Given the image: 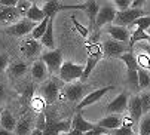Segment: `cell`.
Segmentation results:
<instances>
[{
    "label": "cell",
    "mask_w": 150,
    "mask_h": 135,
    "mask_svg": "<svg viewBox=\"0 0 150 135\" xmlns=\"http://www.w3.org/2000/svg\"><path fill=\"white\" fill-rule=\"evenodd\" d=\"M25 18L28 21H31V22H42V21L45 19V15H43V12H42L40 8H37L36 3H33L31 8H30V11L27 12Z\"/></svg>",
    "instance_id": "4316f807"
},
{
    "label": "cell",
    "mask_w": 150,
    "mask_h": 135,
    "mask_svg": "<svg viewBox=\"0 0 150 135\" xmlns=\"http://www.w3.org/2000/svg\"><path fill=\"white\" fill-rule=\"evenodd\" d=\"M147 34H149V37H150V28H147Z\"/></svg>",
    "instance_id": "681fc988"
},
{
    "label": "cell",
    "mask_w": 150,
    "mask_h": 135,
    "mask_svg": "<svg viewBox=\"0 0 150 135\" xmlns=\"http://www.w3.org/2000/svg\"><path fill=\"white\" fill-rule=\"evenodd\" d=\"M103 135H107V134H103Z\"/></svg>",
    "instance_id": "f907efd6"
},
{
    "label": "cell",
    "mask_w": 150,
    "mask_h": 135,
    "mask_svg": "<svg viewBox=\"0 0 150 135\" xmlns=\"http://www.w3.org/2000/svg\"><path fill=\"white\" fill-rule=\"evenodd\" d=\"M107 135H135V132L132 131V128H128V126H120L117 129L109 131Z\"/></svg>",
    "instance_id": "d590c367"
},
{
    "label": "cell",
    "mask_w": 150,
    "mask_h": 135,
    "mask_svg": "<svg viewBox=\"0 0 150 135\" xmlns=\"http://www.w3.org/2000/svg\"><path fill=\"white\" fill-rule=\"evenodd\" d=\"M109 131H105V129H103V128H98L97 125H95V128L94 129H91V131H88V132H85L83 135H103V134H107Z\"/></svg>",
    "instance_id": "b9f144b4"
},
{
    "label": "cell",
    "mask_w": 150,
    "mask_h": 135,
    "mask_svg": "<svg viewBox=\"0 0 150 135\" xmlns=\"http://www.w3.org/2000/svg\"><path fill=\"white\" fill-rule=\"evenodd\" d=\"M143 49L146 51V55H147V57H149V59H150V45H144Z\"/></svg>",
    "instance_id": "bcb514c9"
},
{
    "label": "cell",
    "mask_w": 150,
    "mask_h": 135,
    "mask_svg": "<svg viewBox=\"0 0 150 135\" xmlns=\"http://www.w3.org/2000/svg\"><path fill=\"white\" fill-rule=\"evenodd\" d=\"M105 33L112 37V40H116V42H120V43H126L129 40V36H131L126 27H119V25H115V24L107 25Z\"/></svg>",
    "instance_id": "30bf717a"
},
{
    "label": "cell",
    "mask_w": 150,
    "mask_h": 135,
    "mask_svg": "<svg viewBox=\"0 0 150 135\" xmlns=\"http://www.w3.org/2000/svg\"><path fill=\"white\" fill-rule=\"evenodd\" d=\"M128 111L132 123H137L141 120L143 116V110H141V101H140V95H132L131 98H128Z\"/></svg>",
    "instance_id": "8fae6325"
},
{
    "label": "cell",
    "mask_w": 150,
    "mask_h": 135,
    "mask_svg": "<svg viewBox=\"0 0 150 135\" xmlns=\"http://www.w3.org/2000/svg\"><path fill=\"white\" fill-rule=\"evenodd\" d=\"M131 33L132 34L129 36V40H128V48H129V49H132L134 45L138 43V42H150L149 34L144 30H141V28H134Z\"/></svg>",
    "instance_id": "603a6c76"
},
{
    "label": "cell",
    "mask_w": 150,
    "mask_h": 135,
    "mask_svg": "<svg viewBox=\"0 0 150 135\" xmlns=\"http://www.w3.org/2000/svg\"><path fill=\"white\" fill-rule=\"evenodd\" d=\"M94 128H95V123L88 122L80 113L74 115V117L71 119V129L79 131V132H82V134L88 132V131H91V129H94Z\"/></svg>",
    "instance_id": "e0dca14e"
},
{
    "label": "cell",
    "mask_w": 150,
    "mask_h": 135,
    "mask_svg": "<svg viewBox=\"0 0 150 135\" xmlns=\"http://www.w3.org/2000/svg\"><path fill=\"white\" fill-rule=\"evenodd\" d=\"M140 101H141L143 113H149L150 111V92H144L143 95H140Z\"/></svg>",
    "instance_id": "8d00e7d4"
},
{
    "label": "cell",
    "mask_w": 150,
    "mask_h": 135,
    "mask_svg": "<svg viewBox=\"0 0 150 135\" xmlns=\"http://www.w3.org/2000/svg\"><path fill=\"white\" fill-rule=\"evenodd\" d=\"M137 76H138V88H147L150 85V71H146L140 67H137Z\"/></svg>",
    "instance_id": "4dcf8cb0"
},
{
    "label": "cell",
    "mask_w": 150,
    "mask_h": 135,
    "mask_svg": "<svg viewBox=\"0 0 150 135\" xmlns=\"http://www.w3.org/2000/svg\"><path fill=\"white\" fill-rule=\"evenodd\" d=\"M115 16H116V9L113 8L112 3H104L98 13H97V18H95V24H94V28L95 30H100L101 27L107 25V24H112L115 21Z\"/></svg>",
    "instance_id": "277c9868"
},
{
    "label": "cell",
    "mask_w": 150,
    "mask_h": 135,
    "mask_svg": "<svg viewBox=\"0 0 150 135\" xmlns=\"http://www.w3.org/2000/svg\"><path fill=\"white\" fill-rule=\"evenodd\" d=\"M39 42H40L42 46L48 48L49 51H54V48H55V39H54V19L49 21V24H48V27H46L45 34L42 36V39H40Z\"/></svg>",
    "instance_id": "ffe728a7"
},
{
    "label": "cell",
    "mask_w": 150,
    "mask_h": 135,
    "mask_svg": "<svg viewBox=\"0 0 150 135\" xmlns=\"http://www.w3.org/2000/svg\"><path fill=\"white\" fill-rule=\"evenodd\" d=\"M40 51H42L40 42L33 40L31 37L27 39V40H24L23 45H21V52H23V55L25 58H34V57H37L40 54Z\"/></svg>",
    "instance_id": "7c38bea8"
},
{
    "label": "cell",
    "mask_w": 150,
    "mask_h": 135,
    "mask_svg": "<svg viewBox=\"0 0 150 135\" xmlns=\"http://www.w3.org/2000/svg\"><path fill=\"white\" fill-rule=\"evenodd\" d=\"M71 129V120H57L51 115H46V126L43 135H58L59 132L66 134Z\"/></svg>",
    "instance_id": "3957f363"
},
{
    "label": "cell",
    "mask_w": 150,
    "mask_h": 135,
    "mask_svg": "<svg viewBox=\"0 0 150 135\" xmlns=\"http://www.w3.org/2000/svg\"><path fill=\"white\" fill-rule=\"evenodd\" d=\"M8 64H9V58H8V55L0 52V74H2V73L8 69Z\"/></svg>",
    "instance_id": "60d3db41"
},
{
    "label": "cell",
    "mask_w": 150,
    "mask_h": 135,
    "mask_svg": "<svg viewBox=\"0 0 150 135\" xmlns=\"http://www.w3.org/2000/svg\"><path fill=\"white\" fill-rule=\"evenodd\" d=\"M30 135H43V132H42V131H39V129H33Z\"/></svg>",
    "instance_id": "c3c4849f"
},
{
    "label": "cell",
    "mask_w": 150,
    "mask_h": 135,
    "mask_svg": "<svg viewBox=\"0 0 150 135\" xmlns=\"http://www.w3.org/2000/svg\"><path fill=\"white\" fill-rule=\"evenodd\" d=\"M141 16H146L143 9H128V11H123V12H116L113 22H115V25L128 28L135 19H138Z\"/></svg>",
    "instance_id": "5b68a950"
},
{
    "label": "cell",
    "mask_w": 150,
    "mask_h": 135,
    "mask_svg": "<svg viewBox=\"0 0 150 135\" xmlns=\"http://www.w3.org/2000/svg\"><path fill=\"white\" fill-rule=\"evenodd\" d=\"M125 64H126V67H128V70H137V58H135V55L129 51V52H125V54H122L120 57H119Z\"/></svg>",
    "instance_id": "f546056e"
},
{
    "label": "cell",
    "mask_w": 150,
    "mask_h": 135,
    "mask_svg": "<svg viewBox=\"0 0 150 135\" xmlns=\"http://www.w3.org/2000/svg\"><path fill=\"white\" fill-rule=\"evenodd\" d=\"M58 91H59V89H58V83L55 80H49V82H46L43 86L40 88L42 97H43V100H45L46 104L48 102H54L57 100Z\"/></svg>",
    "instance_id": "5bb4252c"
},
{
    "label": "cell",
    "mask_w": 150,
    "mask_h": 135,
    "mask_svg": "<svg viewBox=\"0 0 150 135\" xmlns=\"http://www.w3.org/2000/svg\"><path fill=\"white\" fill-rule=\"evenodd\" d=\"M49 21H51V18H45L42 22H39V24H36V27L33 28V31H31V39L33 40H40L42 39V36L45 34V31H46V27H48V24H49Z\"/></svg>",
    "instance_id": "484cf974"
},
{
    "label": "cell",
    "mask_w": 150,
    "mask_h": 135,
    "mask_svg": "<svg viewBox=\"0 0 150 135\" xmlns=\"http://www.w3.org/2000/svg\"><path fill=\"white\" fill-rule=\"evenodd\" d=\"M45 105H46L45 100H43V98H40V97H36V98L31 100V107H33L34 111H37V113H43Z\"/></svg>",
    "instance_id": "e575fe53"
},
{
    "label": "cell",
    "mask_w": 150,
    "mask_h": 135,
    "mask_svg": "<svg viewBox=\"0 0 150 135\" xmlns=\"http://www.w3.org/2000/svg\"><path fill=\"white\" fill-rule=\"evenodd\" d=\"M34 27H36V22H31V21H28L27 18H23V19H19L18 22H15L13 25L8 27V28H6V33L11 34V36L23 37V36L30 34Z\"/></svg>",
    "instance_id": "52a82bcc"
},
{
    "label": "cell",
    "mask_w": 150,
    "mask_h": 135,
    "mask_svg": "<svg viewBox=\"0 0 150 135\" xmlns=\"http://www.w3.org/2000/svg\"><path fill=\"white\" fill-rule=\"evenodd\" d=\"M42 61L45 62L46 69H48V73L54 74V73H58L61 65H62V52L59 49H54V51H48L42 55L40 58Z\"/></svg>",
    "instance_id": "8992f818"
},
{
    "label": "cell",
    "mask_w": 150,
    "mask_h": 135,
    "mask_svg": "<svg viewBox=\"0 0 150 135\" xmlns=\"http://www.w3.org/2000/svg\"><path fill=\"white\" fill-rule=\"evenodd\" d=\"M30 73H31V77H33L34 80L42 82V80H45L46 76H48V69H46V65H45L43 61L37 59V61H34V64L31 65Z\"/></svg>",
    "instance_id": "d6986e66"
},
{
    "label": "cell",
    "mask_w": 150,
    "mask_h": 135,
    "mask_svg": "<svg viewBox=\"0 0 150 135\" xmlns=\"http://www.w3.org/2000/svg\"><path fill=\"white\" fill-rule=\"evenodd\" d=\"M85 5V11H86L88 16H89V22H91V28H94V24H95V18H97V13L100 11V5L98 2H94V0H91V2H86L83 3ZM89 28V31H91Z\"/></svg>",
    "instance_id": "d4e9b609"
},
{
    "label": "cell",
    "mask_w": 150,
    "mask_h": 135,
    "mask_svg": "<svg viewBox=\"0 0 150 135\" xmlns=\"http://www.w3.org/2000/svg\"><path fill=\"white\" fill-rule=\"evenodd\" d=\"M109 91H113V86H105V88H100V89H97V91H94V92H91V94H88L86 97H83V100L77 104V110H82V108H85V107H88V105H92V104H95V102H98L107 92Z\"/></svg>",
    "instance_id": "ba28073f"
},
{
    "label": "cell",
    "mask_w": 150,
    "mask_h": 135,
    "mask_svg": "<svg viewBox=\"0 0 150 135\" xmlns=\"http://www.w3.org/2000/svg\"><path fill=\"white\" fill-rule=\"evenodd\" d=\"M122 117L116 116V115H110V116H107L104 119H101L98 123H95L98 128H103L105 131H113V129H117L122 126Z\"/></svg>",
    "instance_id": "ac0fdd59"
},
{
    "label": "cell",
    "mask_w": 150,
    "mask_h": 135,
    "mask_svg": "<svg viewBox=\"0 0 150 135\" xmlns=\"http://www.w3.org/2000/svg\"><path fill=\"white\" fill-rule=\"evenodd\" d=\"M64 97H66V100L71 101V102H80L83 100V92H85V88L83 85L80 83H71L69 85L66 89H64Z\"/></svg>",
    "instance_id": "4fadbf2b"
},
{
    "label": "cell",
    "mask_w": 150,
    "mask_h": 135,
    "mask_svg": "<svg viewBox=\"0 0 150 135\" xmlns=\"http://www.w3.org/2000/svg\"><path fill=\"white\" fill-rule=\"evenodd\" d=\"M61 9H62V5L59 2H57V0H48V2H45L43 8H42V12H43L45 18H51L52 19L55 16V13L58 11H61Z\"/></svg>",
    "instance_id": "cb8c5ba5"
},
{
    "label": "cell",
    "mask_w": 150,
    "mask_h": 135,
    "mask_svg": "<svg viewBox=\"0 0 150 135\" xmlns=\"http://www.w3.org/2000/svg\"><path fill=\"white\" fill-rule=\"evenodd\" d=\"M143 5H144V0H134V2H131L129 9H141Z\"/></svg>",
    "instance_id": "7bdbcfd3"
},
{
    "label": "cell",
    "mask_w": 150,
    "mask_h": 135,
    "mask_svg": "<svg viewBox=\"0 0 150 135\" xmlns=\"http://www.w3.org/2000/svg\"><path fill=\"white\" fill-rule=\"evenodd\" d=\"M82 73H83V67L79 65V64H74L71 61H64L62 65H61V69H59V71H58L59 79L62 82H67V83L74 82L77 79L80 80Z\"/></svg>",
    "instance_id": "7a4b0ae2"
},
{
    "label": "cell",
    "mask_w": 150,
    "mask_h": 135,
    "mask_svg": "<svg viewBox=\"0 0 150 135\" xmlns=\"http://www.w3.org/2000/svg\"><path fill=\"white\" fill-rule=\"evenodd\" d=\"M21 16L18 15L15 8H0V24L2 25H13L15 22H18Z\"/></svg>",
    "instance_id": "9a60e30c"
},
{
    "label": "cell",
    "mask_w": 150,
    "mask_h": 135,
    "mask_svg": "<svg viewBox=\"0 0 150 135\" xmlns=\"http://www.w3.org/2000/svg\"><path fill=\"white\" fill-rule=\"evenodd\" d=\"M128 80L129 83L135 88H138V76H137V70H128Z\"/></svg>",
    "instance_id": "ab89813d"
},
{
    "label": "cell",
    "mask_w": 150,
    "mask_h": 135,
    "mask_svg": "<svg viewBox=\"0 0 150 135\" xmlns=\"http://www.w3.org/2000/svg\"><path fill=\"white\" fill-rule=\"evenodd\" d=\"M62 135H83L82 132H79V131H74V129H70L69 132H66V134H62Z\"/></svg>",
    "instance_id": "f6af8a7d"
},
{
    "label": "cell",
    "mask_w": 150,
    "mask_h": 135,
    "mask_svg": "<svg viewBox=\"0 0 150 135\" xmlns=\"http://www.w3.org/2000/svg\"><path fill=\"white\" fill-rule=\"evenodd\" d=\"M128 28H129L131 31L134 30V28H141V30H147V28H150V16H141V18H138V19H135L134 22H132V24L129 25V27H128ZM129 30H128V31H129Z\"/></svg>",
    "instance_id": "f1b7e54d"
},
{
    "label": "cell",
    "mask_w": 150,
    "mask_h": 135,
    "mask_svg": "<svg viewBox=\"0 0 150 135\" xmlns=\"http://www.w3.org/2000/svg\"><path fill=\"white\" fill-rule=\"evenodd\" d=\"M0 128H3V129H6L9 132L15 131V128H16V119L13 117V115L11 113V111L5 110V111L0 113Z\"/></svg>",
    "instance_id": "44dd1931"
},
{
    "label": "cell",
    "mask_w": 150,
    "mask_h": 135,
    "mask_svg": "<svg viewBox=\"0 0 150 135\" xmlns=\"http://www.w3.org/2000/svg\"><path fill=\"white\" fill-rule=\"evenodd\" d=\"M140 135H150V116H144L140 120Z\"/></svg>",
    "instance_id": "836d02e7"
},
{
    "label": "cell",
    "mask_w": 150,
    "mask_h": 135,
    "mask_svg": "<svg viewBox=\"0 0 150 135\" xmlns=\"http://www.w3.org/2000/svg\"><path fill=\"white\" fill-rule=\"evenodd\" d=\"M45 126H46V115L45 113H39L37 119H36V123H34V129H39V131L43 132Z\"/></svg>",
    "instance_id": "f35d334b"
},
{
    "label": "cell",
    "mask_w": 150,
    "mask_h": 135,
    "mask_svg": "<svg viewBox=\"0 0 150 135\" xmlns=\"http://www.w3.org/2000/svg\"><path fill=\"white\" fill-rule=\"evenodd\" d=\"M112 5L116 9V12H123L131 8V0H115Z\"/></svg>",
    "instance_id": "d6a6232c"
},
{
    "label": "cell",
    "mask_w": 150,
    "mask_h": 135,
    "mask_svg": "<svg viewBox=\"0 0 150 135\" xmlns=\"http://www.w3.org/2000/svg\"><path fill=\"white\" fill-rule=\"evenodd\" d=\"M125 110H128V95L126 94H119L107 105V111L109 113H123Z\"/></svg>",
    "instance_id": "2e32d148"
},
{
    "label": "cell",
    "mask_w": 150,
    "mask_h": 135,
    "mask_svg": "<svg viewBox=\"0 0 150 135\" xmlns=\"http://www.w3.org/2000/svg\"><path fill=\"white\" fill-rule=\"evenodd\" d=\"M3 98H5V86H3L2 83H0V104H2Z\"/></svg>",
    "instance_id": "ee69618b"
},
{
    "label": "cell",
    "mask_w": 150,
    "mask_h": 135,
    "mask_svg": "<svg viewBox=\"0 0 150 135\" xmlns=\"http://www.w3.org/2000/svg\"><path fill=\"white\" fill-rule=\"evenodd\" d=\"M8 69H9V74L12 77H21L28 71V67L25 62H15L11 67H8Z\"/></svg>",
    "instance_id": "83f0119b"
},
{
    "label": "cell",
    "mask_w": 150,
    "mask_h": 135,
    "mask_svg": "<svg viewBox=\"0 0 150 135\" xmlns=\"http://www.w3.org/2000/svg\"><path fill=\"white\" fill-rule=\"evenodd\" d=\"M126 49H128V46H125L123 43L112 40V39L105 40L103 43V48H101L103 55H105V57H120L122 54L126 52Z\"/></svg>",
    "instance_id": "9c48e42d"
},
{
    "label": "cell",
    "mask_w": 150,
    "mask_h": 135,
    "mask_svg": "<svg viewBox=\"0 0 150 135\" xmlns=\"http://www.w3.org/2000/svg\"><path fill=\"white\" fill-rule=\"evenodd\" d=\"M31 5H33V2H28V0H18L15 9H16V12H18L19 16H24V18H25V15H27V12L30 11Z\"/></svg>",
    "instance_id": "1f68e13d"
},
{
    "label": "cell",
    "mask_w": 150,
    "mask_h": 135,
    "mask_svg": "<svg viewBox=\"0 0 150 135\" xmlns=\"http://www.w3.org/2000/svg\"><path fill=\"white\" fill-rule=\"evenodd\" d=\"M34 126V119L28 115V116H24L19 122H16V135H28V132L33 129Z\"/></svg>",
    "instance_id": "7402d4cb"
},
{
    "label": "cell",
    "mask_w": 150,
    "mask_h": 135,
    "mask_svg": "<svg viewBox=\"0 0 150 135\" xmlns=\"http://www.w3.org/2000/svg\"><path fill=\"white\" fill-rule=\"evenodd\" d=\"M86 49H88V59H86V65L83 67V73H82V77H80L82 82L89 77V74L95 69V65L103 58V51H101L98 43H94V42L92 43H86Z\"/></svg>",
    "instance_id": "6da1fadb"
},
{
    "label": "cell",
    "mask_w": 150,
    "mask_h": 135,
    "mask_svg": "<svg viewBox=\"0 0 150 135\" xmlns=\"http://www.w3.org/2000/svg\"><path fill=\"white\" fill-rule=\"evenodd\" d=\"M0 135H13V134L6 131V129H3V128H0Z\"/></svg>",
    "instance_id": "7dc6e473"
},
{
    "label": "cell",
    "mask_w": 150,
    "mask_h": 135,
    "mask_svg": "<svg viewBox=\"0 0 150 135\" xmlns=\"http://www.w3.org/2000/svg\"><path fill=\"white\" fill-rule=\"evenodd\" d=\"M71 21H73V25L76 27V30L80 33L82 37H88V36H89V28H86L85 25H82L80 22L76 19V16H71Z\"/></svg>",
    "instance_id": "74e56055"
}]
</instances>
